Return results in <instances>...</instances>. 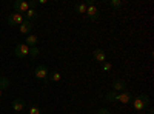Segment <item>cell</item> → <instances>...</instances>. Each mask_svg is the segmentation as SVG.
Listing matches in <instances>:
<instances>
[{
  "mask_svg": "<svg viewBox=\"0 0 154 114\" xmlns=\"http://www.w3.org/2000/svg\"><path fill=\"white\" fill-rule=\"evenodd\" d=\"M49 77H51V80H53V82H59L62 75H60L57 71H54V72H51V74H49Z\"/></svg>",
  "mask_w": 154,
  "mask_h": 114,
  "instance_id": "obj_19",
  "label": "cell"
},
{
  "mask_svg": "<svg viewBox=\"0 0 154 114\" xmlns=\"http://www.w3.org/2000/svg\"><path fill=\"white\" fill-rule=\"evenodd\" d=\"M112 90L117 93V91H125L126 90V83H125V80H120V79H117V80H114L112 82Z\"/></svg>",
  "mask_w": 154,
  "mask_h": 114,
  "instance_id": "obj_8",
  "label": "cell"
},
{
  "mask_svg": "<svg viewBox=\"0 0 154 114\" xmlns=\"http://www.w3.org/2000/svg\"><path fill=\"white\" fill-rule=\"evenodd\" d=\"M34 75L37 79H40V80H45L48 75H49V72H48V68L45 66V65H38L35 69H34Z\"/></svg>",
  "mask_w": 154,
  "mask_h": 114,
  "instance_id": "obj_2",
  "label": "cell"
},
{
  "mask_svg": "<svg viewBox=\"0 0 154 114\" xmlns=\"http://www.w3.org/2000/svg\"><path fill=\"white\" fill-rule=\"evenodd\" d=\"M131 100H133V96L126 91L117 94V102H120V103H131Z\"/></svg>",
  "mask_w": 154,
  "mask_h": 114,
  "instance_id": "obj_7",
  "label": "cell"
},
{
  "mask_svg": "<svg viewBox=\"0 0 154 114\" xmlns=\"http://www.w3.org/2000/svg\"><path fill=\"white\" fill-rule=\"evenodd\" d=\"M31 29H32V23L28 22V20H23L22 25H20V32L22 34H29Z\"/></svg>",
  "mask_w": 154,
  "mask_h": 114,
  "instance_id": "obj_9",
  "label": "cell"
},
{
  "mask_svg": "<svg viewBox=\"0 0 154 114\" xmlns=\"http://www.w3.org/2000/svg\"><path fill=\"white\" fill-rule=\"evenodd\" d=\"M148 114H152V109H151V108L148 109Z\"/></svg>",
  "mask_w": 154,
  "mask_h": 114,
  "instance_id": "obj_25",
  "label": "cell"
},
{
  "mask_svg": "<svg viewBox=\"0 0 154 114\" xmlns=\"http://www.w3.org/2000/svg\"><path fill=\"white\" fill-rule=\"evenodd\" d=\"M137 97H139L140 100H142L145 106H148V105H149V97H148L146 94H140V96H137Z\"/></svg>",
  "mask_w": 154,
  "mask_h": 114,
  "instance_id": "obj_18",
  "label": "cell"
},
{
  "mask_svg": "<svg viewBox=\"0 0 154 114\" xmlns=\"http://www.w3.org/2000/svg\"><path fill=\"white\" fill-rule=\"evenodd\" d=\"M37 5H38V3L35 2V0H32V2H28V8H29V9H35Z\"/></svg>",
  "mask_w": 154,
  "mask_h": 114,
  "instance_id": "obj_23",
  "label": "cell"
},
{
  "mask_svg": "<svg viewBox=\"0 0 154 114\" xmlns=\"http://www.w3.org/2000/svg\"><path fill=\"white\" fill-rule=\"evenodd\" d=\"M93 59H94L96 62H102V63H103V62L106 60L105 51H103V49H100V48L94 49V53H93Z\"/></svg>",
  "mask_w": 154,
  "mask_h": 114,
  "instance_id": "obj_6",
  "label": "cell"
},
{
  "mask_svg": "<svg viewBox=\"0 0 154 114\" xmlns=\"http://www.w3.org/2000/svg\"><path fill=\"white\" fill-rule=\"evenodd\" d=\"M105 99L108 100V102H117V93L116 91H108L105 94Z\"/></svg>",
  "mask_w": 154,
  "mask_h": 114,
  "instance_id": "obj_13",
  "label": "cell"
},
{
  "mask_svg": "<svg viewBox=\"0 0 154 114\" xmlns=\"http://www.w3.org/2000/svg\"><path fill=\"white\" fill-rule=\"evenodd\" d=\"M131 103H133V106L137 109V111H145V105H143V102H142V100H140L139 97H136V99H133L131 100Z\"/></svg>",
  "mask_w": 154,
  "mask_h": 114,
  "instance_id": "obj_11",
  "label": "cell"
},
{
  "mask_svg": "<svg viewBox=\"0 0 154 114\" xmlns=\"http://www.w3.org/2000/svg\"><path fill=\"white\" fill-rule=\"evenodd\" d=\"M25 17H26V20H28V22H31V20L37 19V12H35V9H28L26 12H25Z\"/></svg>",
  "mask_w": 154,
  "mask_h": 114,
  "instance_id": "obj_14",
  "label": "cell"
},
{
  "mask_svg": "<svg viewBox=\"0 0 154 114\" xmlns=\"http://www.w3.org/2000/svg\"><path fill=\"white\" fill-rule=\"evenodd\" d=\"M37 40H38V39H37V35H32V34H31V35L26 37V42H25V45L29 46V48H32V46L37 45Z\"/></svg>",
  "mask_w": 154,
  "mask_h": 114,
  "instance_id": "obj_12",
  "label": "cell"
},
{
  "mask_svg": "<svg viewBox=\"0 0 154 114\" xmlns=\"http://www.w3.org/2000/svg\"><path fill=\"white\" fill-rule=\"evenodd\" d=\"M108 5H109L112 9H120V6H122V2H120V0H109V2H108Z\"/></svg>",
  "mask_w": 154,
  "mask_h": 114,
  "instance_id": "obj_17",
  "label": "cell"
},
{
  "mask_svg": "<svg viewBox=\"0 0 154 114\" xmlns=\"http://www.w3.org/2000/svg\"><path fill=\"white\" fill-rule=\"evenodd\" d=\"M29 8H28V2H23V0H17L14 2V11L16 14H20V12H26Z\"/></svg>",
  "mask_w": 154,
  "mask_h": 114,
  "instance_id": "obj_4",
  "label": "cell"
},
{
  "mask_svg": "<svg viewBox=\"0 0 154 114\" xmlns=\"http://www.w3.org/2000/svg\"><path fill=\"white\" fill-rule=\"evenodd\" d=\"M31 57H37L38 56V48L37 46H32V48H29V53H28Z\"/></svg>",
  "mask_w": 154,
  "mask_h": 114,
  "instance_id": "obj_20",
  "label": "cell"
},
{
  "mask_svg": "<svg viewBox=\"0 0 154 114\" xmlns=\"http://www.w3.org/2000/svg\"><path fill=\"white\" fill-rule=\"evenodd\" d=\"M23 20H25V19H23L22 14H16V12H14V14H11V16L8 17V25H9V26H17V25L20 26Z\"/></svg>",
  "mask_w": 154,
  "mask_h": 114,
  "instance_id": "obj_3",
  "label": "cell"
},
{
  "mask_svg": "<svg viewBox=\"0 0 154 114\" xmlns=\"http://www.w3.org/2000/svg\"><path fill=\"white\" fill-rule=\"evenodd\" d=\"M28 53H29V46H26L25 43H19L16 46V49H14V54L19 59H25V57L28 56Z\"/></svg>",
  "mask_w": 154,
  "mask_h": 114,
  "instance_id": "obj_1",
  "label": "cell"
},
{
  "mask_svg": "<svg viewBox=\"0 0 154 114\" xmlns=\"http://www.w3.org/2000/svg\"><path fill=\"white\" fill-rule=\"evenodd\" d=\"M86 8L88 6L85 3H77L74 9H75V12H79V14H83V12H86Z\"/></svg>",
  "mask_w": 154,
  "mask_h": 114,
  "instance_id": "obj_16",
  "label": "cell"
},
{
  "mask_svg": "<svg viewBox=\"0 0 154 114\" xmlns=\"http://www.w3.org/2000/svg\"><path fill=\"white\" fill-rule=\"evenodd\" d=\"M86 14H88V17H89V20H93V22H96L99 17H100V12H99V9L93 5V6H88L86 8Z\"/></svg>",
  "mask_w": 154,
  "mask_h": 114,
  "instance_id": "obj_5",
  "label": "cell"
},
{
  "mask_svg": "<svg viewBox=\"0 0 154 114\" xmlns=\"http://www.w3.org/2000/svg\"><path fill=\"white\" fill-rule=\"evenodd\" d=\"M6 88H9V79L6 77H0V90H6Z\"/></svg>",
  "mask_w": 154,
  "mask_h": 114,
  "instance_id": "obj_15",
  "label": "cell"
},
{
  "mask_svg": "<svg viewBox=\"0 0 154 114\" xmlns=\"http://www.w3.org/2000/svg\"><path fill=\"white\" fill-rule=\"evenodd\" d=\"M29 114H42V111L38 109L37 106H31L29 108Z\"/></svg>",
  "mask_w": 154,
  "mask_h": 114,
  "instance_id": "obj_22",
  "label": "cell"
},
{
  "mask_svg": "<svg viewBox=\"0 0 154 114\" xmlns=\"http://www.w3.org/2000/svg\"><path fill=\"white\" fill-rule=\"evenodd\" d=\"M97 114H111L108 109H105V108H100L99 111H97Z\"/></svg>",
  "mask_w": 154,
  "mask_h": 114,
  "instance_id": "obj_24",
  "label": "cell"
},
{
  "mask_svg": "<svg viewBox=\"0 0 154 114\" xmlns=\"http://www.w3.org/2000/svg\"><path fill=\"white\" fill-rule=\"evenodd\" d=\"M0 97H2V90H0Z\"/></svg>",
  "mask_w": 154,
  "mask_h": 114,
  "instance_id": "obj_26",
  "label": "cell"
},
{
  "mask_svg": "<svg viewBox=\"0 0 154 114\" xmlns=\"http://www.w3.org/2000/svg\"><path fill=\"white\" fill-rule=\"evenodd\" d=\"M25 106H26L25 100H22V99H14L12 100V108H14L16 111H23Z\"/></svg>",
  "mask_w": 154,
  "mask_h": 114,
  "instance_id": "obj_10",
  "label": "cell"
},
{
  "mask_svg": "<svg viewBox=\"0 0 154 114\" xmlns=\"http://www.w3.org/2000/svg\"><path fill=\"white\" fill-rule=\"evenodd\" d=\"M111 68H112V65H111L109 62H103V65H102V69H103L105 72H109Z\"/></svg>",
  "mask_w": 154,
  "mask_h": 114,
  "instance_id": "obj_21",
  "label": "cell"
}]
</instances>
